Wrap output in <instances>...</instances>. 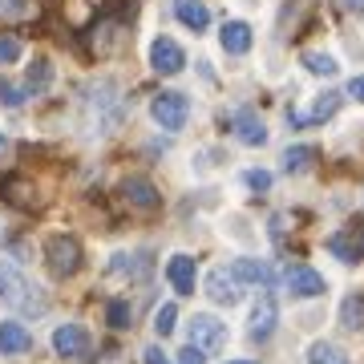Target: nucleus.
<instances>
[{
	"label": "nucleus",
	"instance_id": "obj_1",
	"mask_svg": "<svg viewBox=\"0 0 364 364\" xmlns=\"http://www.w3.org/2000/svg\"><path fill=\"white\" fill-rule=\"evenodd\" d=\"M0 304H9L16 312L25 316H41L45 312V296H41V287H33L21 275V267H13L9 259H0Z\"/></svg>",
	"mask_w": 364,
	"mask_h": 364
},
{
	"label": "nucleus",
	"instance_id": "obj_2",
	"mask_svg": "<svg viewBox=\"0 0 364 364\" xmlns=\"http://www.w3.org/2000/svg\"><path fill=\"white\" fill-rule=\"evenodd\" d=\"M45 263L57 279H69V275L81 272V243L73 235H53L45 243Z\"/></svg>",
	"mask_w": 364,
	"mask_h": 364
},
{
	"label": "nucleus",
	"instance_id": "obj_3",
	"mask_svg": "<svg viewBox=\"0 0 364 364\" xmlns=\"http://www.w3.org/2000/svg\"><path fill=\"white\" fill-rule=\"evenodd\" d=\"M150 117H154L162 130L178 134L186 126V117H191V102L182 93H158L154 102H150Z\"/></svg>",
	"mask_w": 364,
	"mask_h": 364
},
{
	"label": "nucleus",
	"instance_id": "obj_4",
	"mask_svg": "<svg viewBox=\"0 0 364 364\" xmlns=\"http://www.w3.org/2000/svg\"><path fill=\"white\" fill-rule=\"evenodd\" d=\"M90 348H93V340L81 324H61L53 332V352L65 356V360H90Z\"/></svg>",
	"mask_w": 364,
	"mask_h": 364
},
{
	"label": "nucleus",
	"instance_id": "obj_5",
	"mask_svg": "<svg viewBox=\"0 0 364 364\" xmlns=\"http://www.w3.org/2000/svg\"><path fill=\"white\" fill-rule=\"evenodd\" d=\"M284 287H287V296H296V299H312V296H324V275L312 272L308 263H291L284 272Z\"/></svg>",
	"mask_w": 364,
	"mask_h": 364
},
{
	"label": "nucleus",
	"instance_id": "obj_6",
	"mask_svg": "<svg viewBox=\"0 0 364 364\" xmlns=\"http://www.w3.org/2000/svg\"><path fill=\"white\" fill-rule=\"evenodd\" d=\"M191 344L195 348H203V352H219V348H227V324H223L219 316H195L191 320Z\"/></svg>",
	"mask_w": 364,
	"mask_h": 364
},
{
	"label": "nucleus",
	"instance_id": "obj_7",
	"mask_svg": "<svg viewBox=\"0 0 364 364\" xmlns=\"http://www.w3.org/2000/svg\"><path fill=\"white\" fill-rule=\"evenodd\" d=\"M150 65H154V73H162V77H174V73H182V65H186V53H182L178 41L158 37L154 45H150Z\"/></svg>",
	"mask_w": 364,
	"mask_h": 364
},
{
	"label": "nucleus",
	"instance_id": "obj_8",
	"mask_svg": "<svg viewBox=\"0 0 364 364\" xmlns=\"http://www.w3.org/2000/svg\"><path fill=\"white\" fill-rule=\"evenodd\" d=\"M166 279L178 296H195V284H198V263L191 255H170L166 263Z\"/></svg>",
	"mask_w": 364,
	"mask_h": 364
},
{
	"label": "nucleus",
	"instance_id": "obj_9",
	"mask_svg": "<svg viewBox=\"0 0 364 364\" xmlns=\"http://www.w3.org/2000/svg\"><path fill=\"white\" fill-rule=\"evenodd\" d=\"M207 296L219 304V308H235L239 304V279H235L227 267H215L207 272Z\"/></svg>",
	"mask_w": 364,
	"mask_h": 364
},
{
	"label": "nucleus",
	"instance_id": "obj_10",
	"mask_svg": "<svg viewBox=\"0 0 364 364\" xmlns=\"http://www.w3.org/2000/svg\"><path fill=\"white\" fill-rule=\"evenodd\" d=\"M231 126H235V138L243 146H263L267 142V126H263V117L255 114V109H239V114L231 117Z\"/></svg>",
	"mask_w": 364,
	"mask_h": 364
},
{
	"label": "nucleus",
	"instance_id": "obj_11",
	"mask_svg": "<svg viewBox=\"0 0 364 364\" xmlns=\"http://www.w3.org/2000/svg\"><path fill=\"white\" fill-rule=\"evenodd\" d=\"M275 320H279V312H275V299H272V296H259V304L251 308L247 336H251V340H267V336L275 332Z\"/></svg>",
	"mask_w": 364,
	"mask_h": 364
},
{
	"label": "nucleus",
	"instance_id": "obj_12",
	"mask_svg": "<svg viewBox=\"0 0 364 364\" xmlns=\"http://www.w3.org/2000/svg\"><path fill=\"white\" fill-rule=\"evenodd\" d=\"M28 348H33L28 328L16 324V320H0V356H21Z\"/></svg>",
	"mask_w": 364,
	"mask_h": 364
},
{
	"label": "nucleus",
	"instance_id": "obj_13",
	"mask_svg": "<svg viewBox=\"0 0 364 364\" xmlns=\"http://www.w3.org/2000/svg\"><path fill=\"white\" fill-rule=\"evenodd\" d=\"M122 195H126V203L138 207V210H158V203H162L158 191L146 178H126V182H122Z\"/></svg>",
	"mask_w": 364,
	"mask_h": 364
},
{
	"label": "nucleus",
	"instance_id": "obj_14",
	"mask_svg": "<svg viewBox=\"0 0 364 364\" xmlns=\"http://www.w3.org/2000/svg\"><path fill=\"white\" fill-rule=\"evenodd\" d=\"M336 109H340V93L328 90V93L316 97V105L308 109V114H291V122H296V126H320V122H328Z\"/></svg>",
	"mask_w": 364,
	"mask_h": 364
},
{
	"label": "nucleus",
	"instance_id": "obj_15",
	"mask_svg": "<svg viewBox=\"0 0 364 364\" xmlns=\"http://www.w3.org/2000/svg\"><path fill=\"white\" fill-rule=\"evenodd\" d=\"M231 275L239 279V284H259V287H272V267L263 259H235L231 263Z\"/></svg>",
	"mask_w": 364,
	"mask_h": 364
},
{
	"label": "nucleus",
	"instance_id": "obj_16",
	"mask_svg": "<svg viewBox=\"0 0 364 364\" xmlns=\"http://www.w3.org/2000/svg\"><path fill=\"white\" fill-rule=\"evenodd\" d=\"M174 16H178L191 33H203V28L210 25V13H207L203 0H174Z\"/></svg>",
	"mask_w": 364,
	"mask_h": 364
},
{
	"label": "nucleus",
	"instance_id": "obj_17",
	"mask_svg": "<svg viewBox=\"0 0 364 364\" xmlns=\"http://www.w3.org/2000/svg\"><path fill=\"white\" fill-rule=\"evenodd\" d=\"M219 45L227 53H235V57H239V53H247L251 49V25H243V21H227L223 33H219Z\"/></svg>",
	"mask_w": 364,
	"mask_h": 364
},
{
	"label": "nucleus",
	"instance_id": "obj_18",
	"mask_svg": "<svg viewBox=\"0 0 364 364\" xmlns=\"http://www.w3.org/2000/svg\"><path fill=\"white\" fill-rule=\"evenodd\" d=\"M340 324L348 328V332H360L364 328V291L344 296V304H340Z\"/></svg>",
	"mask_w": 364,
	"mask_h": 364
},
{
	"label": "nucleus",
	"instance_id": "obj_19",
	"mask_svg": "<svg viewBox=\"0 0 364 364\" xmlns=\"http://www.w3.org/2000/svg\"><path fill=\"white\" fill-rule=\"evenodd\" d=\"M49 81H53V65L41 57V61H33L25 73V93H45L49 90Z\"/></svg>",
	"mask_w": 364,
	"mask_h": 364
},
{
	"label": "nucleus",
	"instance_id": "obj_20",
	"mask_svg": "<svg viewBox=\"0 0 364 364\" xmlns=\"http://www.w3.org/2000/svg\"><path fill=\"white\" fill-rule=\"evenodd\" d=\"M312 162H316L312 146H287V150H284V170H287V174H304Z\"/></svg>",
	"mask_w": 364,
	"mask_h": 364
},
{
	"label": "nucleus",
	"instance_id": "obj_21",
	"mask_svg": "<svg viewBox=\"0 0 364 364\" xmlns=\"http://www.w3.org/2000/svg\"><path fill=\"white\" fill-rule=\"evenodd\" d=\"M328 247H332V255H336L340 263H356V259H360V247L352 243V231L332 235V239H328Z\"/></svg>",
	"mask_w": 364,
	"mask_h": 364
},
{
	"label": "nucleus",
	"instance_id": "obj_22",
	"mask_svg": "<svg viewBox=\"0 0 364 364\" xmlns=\"http://www.w3.org/2000/svg\"><path fill=\"white\" fill-rule=\"evenodd\" d=\"M109 272L114 275H142L146 272V255H126V251H117L114 259H109Z\"/></svg>",
	"mask_w": 364,
	"mask_h": 364
},
{
	"label": "nucleus",
	"instance_id": "obj_23",
	"mask_svg": "<svg viewBox=\"0 0 364 364\" xmlns=\"http://www.w3.org/2000/svg\"><path fill=\"white\" fill-rule=\"evenodd\" d=\"M304 69L308 73H316V77H336V61L328 57V53H304Z\"/></svg>",
	"mask_w": 364,
	"mask_h": 364
},
{
	"label": "nucleus",
	"instance_id": "obj_24",
	"mask_svg": "<svg viewBox=\"0 0 364 364\" xmlns=\"http://www.w3.org/2000/svg\"><path fill=\"white\" fill-rule=\"evenodd\" d=\"M308 364H348L344 360V352L336 348V344H312V352H308Z\"/></svg>",
	"mask_w": 364,
	"mask_h": 364
},
{
	"label": "nucleus",
	"instance_id": "obj_25",
	"mask_svg": "<svg viewBox=\"0 0 364 364\" xmlns=\"http://www.w3.org/2000/svg\"><path fill=\"white\" fill-rule=\"evenodd\" d=\"M174 324H178V308H174V304H162V308L154 312V332L166 340L170 332H174Z\"/></svg>",
	"mask_w": 364,
	"mask_h": 364
},
{
	"label": "nucleus",
	"instance_id": "obj_26",
	"mask_svg": "<svg viewBox=\"0 0 364 364\" xmlns=\"http://www.w3.org/2000/svg\"><path fill=\"white\" fill-rule=\"evenodd\" d=\"M21 53H25L21 41L9 37V33H0V65H16V61H21Z\"/></svg>",
	"mask_w": 364,
	"mask_h": 364
},
{
	"label": "nucleus",
	"instance_id": "obj_27",
	"mask_svg": "<svg viewBox=\"0 0 364 364\" xmlns=\"http://www.w3.org/2000/svg\"><path fill=\"white\" fill-rule=\"evenodd\" d=\"M109 324H114V328H130V324H134L130 304H122V299H114V304H109Z\"/></svg>",
	"mask_w": 364,
	"mask_h": 364
},
{
	"label": "nucleus",
	"instance_id": "obj_28",
	"mask_svg": "<svg viewBox=\"0 0 364 364\" xmlns=\"http://www.w3.org/2000/svg\"><path fill=\"white\" fill-rule=\"evenodd\" d=\"M21 102H25V90H16V85H9V81H0V105L16 109Z\"/></svg>",
	"mask_w": 364,
	"mask_h": 364
},
{
	"label": "nucleus",
	"instance_id": "obj_29",
	"mask_svg": "<svg viewBox=\"0 0 364 364\" xmlns=\"http://www.w3.org/2000/svg\"><path fill=\"white\" fill-rule=\"evenodd\" d=\"M178 364H207V352L195 348V344H186V348L178 352Z\"/></svg>",
	"mask_w": 364,
	"mask_h": 364
},
{
	"label": "nucleus",
	"instance_id": "obj_30",
	"mask_svg": "<svg viewBox=\"0 0 364 364\" xmlns=\"http://www.w3.org/2000/svg\"><path fill=\"white\" fill-rule=\"evenodd\" d=\"M247 186L251 191H267L272 186V174L267 170H247Z\"/></svg>",
	"mask_w": 364,
	"mask_h": 364
},
{
	"label": "nucleus",
	"instance_id": "obj_31",
	"mask_svg": "<svg viewBox=\"0 0 364 364\" xmlns=\"http://www.w3.org/2000/svg\"><path fill=\"white\" fill-rule=\"evenodd\" d=\"M142 360H146V364H170V360H166V352L158 348V344H150V348L142 352Z\"/></svg>",
	"mask_w": 364,
	"mask_h": 364
},
{
	"label": "nucleus",
	"instance_id": "obj_32",
	"mask_svg": "<svg viewBox=\"0 0 364 364\" xmlns=\"http://www.w3.org/2000/svg\"><path fill=\"white\" fill-rule=\"evenodd\" d=\"M25 13V0H0V16H16Z\"/></svg>",
	"mask_w": 364,
	"mask_h": 364
},
{
	"label": "nucleus",
	"instance_id": "obj_33",
	"mask_svg": "<svg viewBox=\"0 0 364 364\" xmlns=\"http://www.w3.org/2000/svg\"><path fill=\"white\" fill-rule=\"evenodd\" d=\"M348 97L364 102V77H352V81H348Z\"/></svg>",
	"mask_w": 364,
	"mask_h": 364
},
{
	"label": "nucleus",
	"instance_id": "obj_34",
	"mask_svg": "<svg viewBox=\"0 0 364 364\" xmlns=\"http://www.w3.org/2000/svg\"><path fill=\"white\" fill-rule=\"evenodd\" d=\"M344 4H348L352 13H364V0H344Z\"/></svg>",
	"mask_w": 364,
	"mask_h": 364
},
{
	"label": "nucleus",
	"instance_id": "obj_35",
	"mask_svg": "<svg viewBox=\"0 0 364 364\" xmlns=\"http://www.w3.org/2000/svg\"><path fill=\"white\" fill-rule=\"evenodd\" d=\"M4 150H9V138H4V134H0V154H4Z\"/></svg>",
	"mask_w": 364,
	"mask_h": 364
},
{
	"label": "nucleus",
	"instance_id": "obj_36",
	"mask_svg": "<svg viewBox=\"0 0 364 364\" xmlns=\"http://www.w3.org/2000/svg\"><path fill=\"white\" fill-rule=\"evenodd\" d=\"M231 364H255V360H231Z\"/></svg>",
	"mask_w": 364,
	"mask_h": 364
}]
</instances>
